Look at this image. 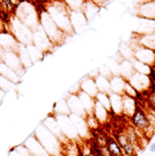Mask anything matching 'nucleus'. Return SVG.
<instances>
[{"instance_id": "f257e3e1", "label": "nucleus", "mask_w": 155, "mask_h": 156, "mask_svg": "<svg viewBox=\"0 0 155 156\" xmlns=\"http://www.w3.org/2000/svg\"><path fill=\"white\" fill-rule=\"evenodd\" d=\"M45 10L66 36H70L75 32L71 23L70 10L63 0H51L45 5Z\"/></svg>"}, {"instance_id": "f03ea898", "label": "nucleus", "mask_w": 155, "mask_h": 156, "mask_svg": "<svg viewBox=\"0 0 155 156\" xmlns=\"http://www.w3.org/2000/svg\"><path fill=\"white\" fill-rule=\"evenodd\" d=\"M39 25L52 42L54 46L63 44L65 40L66 35L56 26L53 21L45 8L39 10Z\"/></svg>"}, {"instance_id": "7ed1b4c3", "label": "nucleus", "mask_w": 155, "mask_h": 156, "mask_svg": "<svg viewBox=\"0 0 155 156\" xmlns=\"http://www.w3.org/2000/svg\"><path fill=\"white\" fill-rule=\"evenodd\" d=\"M34 135L46 150L50 156H57L62 154V143L61 141L51 133L43 123H41L34 133Z\"/></svg>"}, {"instance_id": "20e7f679", "label": "nucleus", "mask_w": 155, "mask_h": 156, "mask_svg": "<svg viewBox=\"0 0 155 156\" xmlns=\"http://www.w3.org/2000/svg\"><path fill=\"white\" fill-rule=\"evenodd\" d=\"M14 16L32 30L39 25L38 10L31 2H19Z\"/></svg>"}, {"instance_id": "39448f33", "label": "nucleus", "mask_w": 155, "mask_h": 156, "mask_svg": "<svg viewBox=\"0 0 155 156\" xmlns=\"http://www.w3.org/2000/svg\"><path fill=\"white\" fill-rule=\"evenodd\" d=\"M8 31L15 37L17 42L24 45H29L33 42V30L24 25L19 19L13 16L9 25Z\"/></svg>"}, {"instance_id": "423d86ee", "label": "nucleus", "mask_w": 155, "mask_h": 156, "mask_svg": "<svg viewBox=\"0 0 155 156\" xmlns=\"http://www.w3.org/2000/svg\"><path fill=\"white\" fill-rule=\"evenodd\" d=\"M131 124L141 132H147L152 127V121L147 112L139 105H137L134 112L129 117Z\"/></svg>"}, {"instance_id": "0eeeda50", "label": "nucleus", "mask_w": 155, "mask_h": 156, "mask_svg": "<svg viewBox=\"0 0 155 156\" xmlns=\"http://www.w3.org/2000/svg\"><path fill=\"white\" fill-rule=\"evenodd\" d=\"M1 62L6 65L9 68H11L20 76H22L26 71L19 59L17 53L15 51H4L1 56Z\"/></svg>"}, {"instance_id": "6e6552de", "label": "nucleus", "mask_w": 155, "mask_h": 156, "mask_svg": "<svg viewBox=\"0 0 155 156\" xmlns=\"http://www.w3.org/2000/svg\"><path fill=\"white\" fill-rule=\"evenodd\" d=\"M32 44L44 54L47 51H50L54 47V44H52L50 39L48 38L46 34L44 32V30L42 29L40 25H38L35 29H33Z\"/></svg>"}, {"instance_id": "1a4fd4ad", "label": "nucleus", "mask_w": 155, "mask_h": 156, "mask_svg": "<svg viewBox=\"0 0 155 156\" xmlns=\"http://www.w3.org/2000/svg\"><path fill=\"white\" fill-rule=\"evenodd\" d=\"M127 80L138 92L142 94L146 91H149V89L152 86V80L148 75L142 74L136 71H134L133 74Z\"/></svg>"}, {"instance_id": "9d476101", "label": "nucleus", "mask_w": 155, "mask_h": 156, "mask_svg": "<svg viewBox=\"0 0 155 156\" xmlns=\"http://www.w3.org/2000/svg\"><path fill=\"white\" fill-rule=\"evenodd\" d=\"M138 48L133 49V56L135 60L140 61L148 66L155 63V51L142 46L138 44Z\"/></svg>"}, {"instance_id": "9b49d317", "label": "nucleus", "mask_w": 155, "mask_h": 156, "mask_svg": "<svg viewBox=\"0 0 155 156\" xmlns=\"http://www.w3.org/2000/svg\"><path fill=\"white\" fill-rule=\"evenodd\" d=\"M24 147L27 150L29 154L33 156H50L46 150L43 147L37 137L33 134L25 143Z\"/></svg>"}, {"instance_id": "f8f14e48", "label": "nucleus", "mask_w": 155, "mask_h": 156, "mask_svg": "<svg viewBox=\"0 0 155 156\" xmlns=\"http://www.w3.org/2000/svg\"><path fill=\"white\" fill-rule=\"evenodd\" d=\"M19 43L15 37L9 32L5 31L0 33V45L4 51H15L16 52L19 46Z\"/></svg>"}, {"instance_id": "ddd939ff", "label": "nucleus", "mask_w": 155, "mask_h": 156, "mask_svg": "<svg viewBox=\"0 0 155 156\" xmlns=\"http://www.w3.org/2000/svg\"><path fill=\"white\" fill-rule=\"evenodd\" d=\"M66 102L69 107V110L71 112V114L73 115H76L79 116L84 117L86 115V112L80 101V99L78 98L76 94H70L67 97H66Z\"/></svg>"}, {"instance_id": "4468645a", "label": "nucleus", "mask_w": 155, "mask_h": 156, "mask_svg": "<svg viewBox=\"0 0 155 156\" xmlns=\"http://www.w3.org/2000/svg\"><path fill=\"white\" fill-rule=\"evenodd\" d=\"M79 87H80L81 91H83V93L91 95L93 98L96 96V94L99 92L98 89H97L94 78L90 76H87L86 77H84L80 82Z\"/></svg>"}, {"instance_id": "2eb2a0df", "label": "nucleus", "mask_w": 155, "mask_h": 156, "mask_svg": "<svg viewBox=\"0 0 155 156\" xmlns=\"http://www.w3.org/2000/svg\"><path fill=\"white\" fill-rule=\"evenodd\" d=\"M139 15L143 18L155 20V0H150L140 5Z\"/></svg>"}, {"instance_id": "dca6fc26", "label": "nucleus", "mask_w": 155, "mask_h": 156, "mask_svg": "<svg viewBox=\"0 0 155 156\" xmlns=\"http://www.w3.org/2000/svg\"><path fill=\"white\" fill-rule=\"evenodd\" d=\"M137 105L138 103L135 98L126 94H122V114L130 117L134 112Z\"/></svg>"}, {"instance_id": "f3484780", "label": "nucleus", "mask_w": 155, "mask_h": 156, "mask_svg": "<svg viewBox=\"0 0 155 156\" xmlns=\"http://www.w3.org/2000/svg\"><path fill=\"white\" fill-rule=\"evenodd\" d=\"M78 98L80 99L86 114H91L93 112V105H94V102H95V99L93 97H92L91 95L83 93V91L79 90L77 93Z\"/></svg>"}, {"instance_id": "a211bd4d", "label": "nucleus", "mask_w": 155, "mask_h": 156, "mask_svg": "<svg viewBox=\"0 0 155 156\" xmlns=\"http://www.w3.org/2000/svg\"><path fill=\"white\" fill-rule=\"evenodd\" d=\"M109 113L110 112L105 107H104L99 102H97L95 100L92 114L95 116V118L98 120V122L100 123H104L107 121V119L109 117Z\"/></svg>"}, {"instance_id": "6ab92c4d", "label": "nucleus", "mask_w": 155, "mask_h": 156, "mask_svg": "<svg viewBox=\"0 0 155 156\" xmlns=\"http://www.w3.org/2000/svg\"><path fill=\"white\" fill-rule=\"evenodd\" d=\"M110 85H111V91L112 93L122 94H123V88L125 84L126 79L121 76H113L111 78H109Z\"/></svg>"}, {"instance_id": "aec40b11", "label": "nucleus", "mask_w": 155, "mask_h": 156, "mask_svg": "<svg viewBox=\"0 0 155 156\" xmlns=\"http://www.w3.org/2000/svg\"><path fill=\"white\" fill-rule=\"evenodd\" d=\"M138 44L142 46L155 51V32L149 34H140L138 36Z\"/></svg>"}, {"instance_id": "412c9836", "label": "nucleus", "mask_w": 155, "mask_h": 156, "mask_svg": "<svg viewBox=\"0 0 155 156\" xmlns=\"http://www.w3.org/2000/svg\"><path fill=\"white\" fill-rule=\"evenodd\" d=\"M0 75L14 83H18L21 78L20 76H18L15 71H13L11 68H9L6 65H5L1 61H0Z\"/></svg>"}, {"instance_id": "4be33fe9", "label": "nucleus", "mask_w": 155, "mask_h": 156, "mask_svg": "<svg viewBox=\"0 0 155 156\" xmlns=\"http://www.w3.org/2000/svg\"><path fill=\"white\" fill-rule=\"evenodd\" d=\"M16 53H17V55L19 56V59L21 61L23 66L25 67V69H26L27 67H29V66H31L33 65L26 45H24V44H20L19 46H18V49H17Z\"/></svg>"}, {"instance_id": "5701e85b", "label": "nucleus", "mask_w": 155, "mask_h": 156, "mask_svg": "<svg viewBox=\"0 0 155 156\" xmlns=\"http://www.w3.org/2000/svg\"><path fill=\"white\" fill-rule=\"evenodd\" d=\"M94 78L95 83L97 86V89L99 92L106 93V94H111V85H110V81L109 78L103 76V75H97Z\"/></svg>"}, {"instance_id": "b1692460", "label": "nucleus", "mask_w": 155, "mask_h": 156, "mask_svg": "<svg viewBox=\"0 0 155 156\" xmlns=\"http://www.w3.org/2000/svg\"><path fill=\"white\" fill-rule=\"evenodd\" d=\"M106 146L112 156H124L122 147L117 143L114 137L112 136L106 137Z\"/></svg>"}, {"instance_id": "393cba45", "label": "nucleus", "mask_w": 155, "mask_h": 156, "mask_svg": "<svg viewBox=\"0 0 155 156\" xmlns=\"http://www.w3.org/2000/svg\"><path fill=\"white\" fill-rule=\"evenodd\" d=\"M53 114L55 115H70L71 112L69 110L66 100H60L54 105Z\"/></svg>"}, {"instance_id": "a878e982", "label": "nucleus", "mask_w": 155, "mask_h": 156, "mask_svg": "<svg viewBox=\"0 0 155 156\" xmlns=\"http://www.w3.org/2000/svg\"><path fill=\"white\" fill-rule=\"evenodd\" d=\"M111 100V108L113 113H122V94L111 93L110 94Z\"/></svg>"}, {"instance_id": "bb28decb", "label": "nucleus", "mask_w": 155, "mask_h": 156, "mask_svg": "<svg viewBox=\"0 0 155 156\" xmlns=\"http://www.w3.org/2000/svg\"><path fill=\"white\" fill-rule=\"evenodd\" d=\"M19 2V0H1V6L4 11L14 16Z\"/></svg>"}, {"instance_id": "cd10ccee", "label": "nucleus", "mask_w": 155, "mask_h": 156, "mask_svg": "<svg viewBox=\"0 0 155 156\" xmlns=\"http://www.w3.org/2000/svg\"><path fill=\"white\" fill-rule=\"evenodd\" d=\"M94 99L97 102H99L104 107H105L109 112H112L111 100H110V94H109L103 93V92H98V94H96V96L94 97Z\"/></svg>"}, {"instance_id": "c85d7f7f", "label": "nucleus", "mask_w": 155, "mask_h": 156, "mask_svg": "<svg viewBox=\"0 0 155 156\" xmlns=\"http://www.w3.org/2000/svg\"><path fill=\"white\" fill-rule=\"evenodd\" d=\"M84 122L86 123L87 128L90 131H96V130H98V128H99V126L101 124L92 113L91 114H86V115L84 116Z\"/></svg>"}, {"instance_id": "c756f323", "label": "nucleus", "mask_w": 155, "mask_h": 156, "mask_svg": "<svg viewBox=\"0 0 155 156\" xmlns=\"http://www.w3.org/2000/svg\"><path fill=\"white\" fill-rule=\"evenodd\" d=\"M26 47H27V50H28V53H29V55H30V58H31V61L33 64L43 58L44 53L41 52L38 48H37L33 44L26 45Z\"/></svg>"}, {"instance_id": "7c9ffc66", "label": "nucleus", "mask_w": 155, "mask_h": 156, "mask_svg": "<svg viewBox=\"0 0 155 156\" xmlns=\"http://www.w3.org/2000/svg\"><path fill=\"white\" fill-rule=\"evenodd\" d=\"M66 6L71 11H80L82 10L83 5L85 0H63Z\"/></svg>"}, {"instance_id": "2f4dec72", "label": "nucleus", "mask_w": 155, "mask_h": 156, "mask_svg": "<svg viewBox=\"0 0 155 156\" xmlns=\"http://www.w3.org/2000/svg\"><path fill=\"white\" fill-rule=\"evenodd\" d=\"M149 94L147 95L145 99V103L147 104L148 108H150L152 111L155 113V89H149Z\"/></svg>"}, {"instance_id": "473e14b6", "label": "nucleus", "mask_w": 155, "mask_h": 156, "mask_svg": "<svg viewBox=\"0 0 155 156\" xmlns=\"http://www.w3.org/2000/svg\"><path fill=\"white\" fill-rule=\"evenodd\" d=\"M15 83L10 82L9 80H7L6 78H5L3 76L0 75V89L5 93V91H8L9 89H11L13 87Z\"/></svg>"}, {"instance_id": "72a5a7b5", "label": "nucleus", "mask_w": 155, "mask_h": 156, "mask_svg": "<svg viewBox=\"0 0 155 156\" xmlns=\"http://www.w3.org/2000/svg\"><path fill=\"white\" fill-rule=\"evenodd\" d=\"M122 152L125 156H133L135 154V147L133 145V143L130 142L127 144H125L124 146L122 147Z\"/></svg>"}, {"instance_id": "f704fd0d", "label": "nucleus", "mask_w": 155, "mask_h": 156, "mask_svg": "<svg viewBox=\"0 0 155 156\" xmlns=\"http://www.w3.org/2000/svg\"><path fill=\"white\" fill-rule=\"evenodd\" d=\"M5 31H8V27H7V26L5 23H3L0 20V33L5 32Z\"/></svg>"}, {"instance_id": "c9c22d12", "label": "nucleus", "mask_w": 155, "mask_h": 156, "mask_svg": "<svg viewBox=\"0 0 155 156\" xmlns=\"http://www.w3.org/2000/svg\"><path fill=\"white\" fill-rule=\"evenodd\" d=\"M149 151L151 153H155V143H153L150 146H149Z\"/></svg>"}, {"instance_id": "e433bc0d", "label": "nucleus", "mask_w": 155, "mask_h": 156, "mask_svg": "<svg viewBox=\"0 0 155 156\" xmlns=\"http://www.w3.org/2000/svg\"><path fill=\"white\" fill-rule=\"evenodd\" d=\"M3 52H4V50H3V48L1 47V45H0V61H1V56H2Z\"/></svg>"}, {"instance_id": "4c0bfd02", "label": "nucleus", "mask_w": 155, "mask_h": 156, "mask_svg": "<svg viewBox=\"0 0 155 156\" xmlns=\"http://www.w3.org/2000/svg\"><path fill=\"white\" fill-rule=\"evenodd\" d=\"M84 156H96L95 154H93V153H88V154H85Z\"/></svg>"}, {"instance_id": "58836bf2", "label": "nucleus", "mask_w": 155, "mask_h": 156, "mask_svg": "<svg viewBox=\"0 0 155 156\" xmlns=\"http://www.w3.org/2000/svg\"><path fill=\"white\" fill-rule=\"evenodd\" d=\"M20 2H23V1H26V2H31V3H33L34 2V0H19Z\"/></svg>"}, {"instance_id": "ea45409f", "label": "nucleus", "mask_w": 155, "mask_h": 156, "mask_svg": "<svg viewBox=\"0 0 155 156\" xmlns=\"http://www.w3.org/2000/svg\"><path fill=\"white\" fill-rule=\"evenodd\" d=\"M2 9V6H1V0H0V10Z\"/></svg>"}, {"instance_id": "a19ab883", "label": "nucleus", "mask_w": 155, "mask_h": 156, "mask_svg": "<svg viewBox=\"0 0 155 156\" xmlns=\"http://www.w3.org/2000/svg\"><path fill=\"white\" fill-rule=\"evenodd\" d=\"M0 104H1V101H0Z\"/></svg>"}]
</instances>
